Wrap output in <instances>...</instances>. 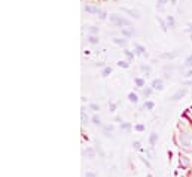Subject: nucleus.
Segmentation results:
<instances>
[{"mask_svg":"<svg viewBox=\"0 0 192 177\" xmlns=\"http://www.w3.org/2000/svg\"><path fill=\"white\" fill-rule=\"evenodd\" d=\"M110 21L113 22V24H116V25H131V22L128 21V19H125V18H121V17H118V15H110Z\"/></svg>","mask_w":192,"mask_h":177,"instance_id":"f257e3e1","label":"nucleus"},{"mask_svg":"<svg viewBox=\"0 0 192 177\" xmlns=\"http://www.w3.org/2000/svg\"><path fill=\"white\" fill-rule=\"evenodd\" d=\"M186 92H188V91L185 90V88H183V90L180 88V90H177V91H176V92H174V94L171 95V100H173V101H177V100H180V98H183V97L186 95Z\"/></svg>","mask_w":192,"mask_h":177,"instance_id":"f03ea898","label":"nucleus"},{"mask_svg":"<svg viewBox=\"0 0 192 177\" xmlns=\"http://www.w3.org/2000/svg\"><path fill=\"white\" fill-rule=\"evenodd\" d=\"M179 54H180V49H176V51H173V52H164V54H161L159 57L161 58H164V60H171V58H176Z\"/></svg>","mask_w":192,"mask_h":177,"instance_id":"7ed1b4c3","label":"nucleus"},{"mask_svg":"<svg viewBox=\"0 0 192 177\" xmlns=\"http://www.w3.org/2000/svg\"><path fill=\"white\" fill-rule=\"evenodd\" d=\"M152 88L153 90H158V91H161L162 88H164V83H162V81L161 79H155L152 82Z\"/></svg>","mask_w":192,"mask_h":177,"instance_id":"20e7f679","label":"nucleus"},{"mask_svg":"<svg viewBox=\"0 0 192 177\" xmlns=\"http://www.w3.org/2000/svg\"><path fill=\"white\" fill-rule=\"evenodd\" d=\"M180 140H182V144H183V146H185L186 149H189V146H191V142H189V138L186 137V134H182Z\"/></svg>","mask_w":192,"mask_h":177,"instance_id":"39448f33","label":"nucleus"},{"mask_svg":"<svg viewBox=\"0 0 192 177\" xmlns=\"http://www.w3.org/2000/svg\"><path fill=\"white\" fill-rule=\"evenodd\" d=\"M85 10H86V12H91V14H100V12H101L98 8H93V6H86Z\"/></svg>","mask_w":192,"mask_h":177,"instance_id":"423d86ee","label":"nucleus"},{"mask_svg":"<svg viewBox=\"0 0 192 177\" xmlns=\"http://www.w3.org/2000/svg\"><path fill=\"white\" fill-rule=\"evenodd\" d=\"M122 10H124V12H128V14H130L131 17H134V18H137V19L140 18V15L137 14V12H134V10H131V9H127V8H124Z\"/></svg>","mask_w":192,"mask_h":177,"instance_id":"0eeeda50","label":"nucleus"},{"mask_svg":"<svg viewBox=\"0 0 192 177\" xmlns=\"http://www.w3.org/2000/svg\"><path fill=\"white\" fill-rule=\"evenodd\" d=\"M128 100H130L131 103H137V101H138V98H137V95H136L134 92H130V94H128Z\"/></svg>","mask_w":192,"mask_h":177,"instance_id":"6e6552de","label":"nucleus"},{"mask_svg":"<svg viewBox=\"0 0 192 177\" xmlns=\"http://www.w3.org/2000/svg\"><path fill=\"white\" fill-rule=\"evenodd\" d=\"M157 138H158V134H155V133H152V134H150V138H149V142H150V144H152V146L157 143Z\"/></svg>","mask_w":192,"mask_h":177,"instance_id":"1a4fd4ad","label":"nucleus"},{"mask_svg":"<svg viewBox=\"0 0 192 177\" xmlns=\"http://www.w3.org/2000/svg\"><path fill=\"white\" fill-rule=\"evenodd\" d=\"M153 107H155V103H153V101H146V103H145V109L152 110Z\"/></svg>","mask_w":192,"mask_h":177,"instance_id":"9d476101","label":"nucleus"},{"mask_svg":"<svg viewBox=\"0 0 192 177\" xmlns=\"http://www.w3.org/2000/svg\"><path fill=\"white\" fill-rule=\"evenodd\" d=\"M185 67H192V55H189L185 61Z\"/></svg>","mask_w":192,"mask_h":177,"instance_id":"9b49d317","label":"nucleus"},{"mask_svg":"<svg viewBox=\"0 0 192 177\" xmlns=\"http://www.w3.org/2000/svg\"><path fill=\"white\" fill-rule=\"evenodd\" d=\"M85 153H86L89 158H94V156H95V152H94V149H86V152H85Z\"/></svg>","mask_w":192,"mask_h":177,"instance_id":"f8f14e48","label":"nucleus"},{"mask_svg":"<svg viewBox=\"0 0 192 177\" xmlns=\"http://www.w3.org/2000/svg\"><path fill=\"white\" fill-rule=\"evenodd\" d=\"M113 42L116 43V45H125V39H119V37H115Z\"/></svg>","mask_w":192,"mask_h":177,"instance_id":"ddd939ff","label":"nucleus"},{"mask_svg":"<svg viewBox=\"0 0 192 177\" xmlns=\"http://www.w3.org/2000/svg\"><path fill=\"white\" fill-rule=\"evenodd\" d=\"M136 49H137V52H138V54H142V55L146 52V49H145L143 46H140V45H136Z\"/></svg>","mask_w":192,"mask_h":177,"instance_id":"4468645a","label":"nucleus"},{"mask_svg":"<svg viewBox=\"0 0 192 177\" xmlns=\"http://www.w3.org/2000/svg\"><path fill=\"white\" fill-rule=\"evenodd\" d=\"M93 124H94V125H100V124H101L98 115H94V116H93Z\"/></svg>","mask_w":192,"mask_h":177,"instance_id":"2eb2a0df","label":"nucleus"},{"mask_svg":"<svg viewBox=\"0 0 192 177\" xmlns=\"http://www.w3.org/2000/svg\"><path fill=\"white\" fill-rule=\"evenodd\" d=\"M118 66H119V67H122V69H127L130 64H128L127 61H118Z\"/></svg>","mask_w":192,"mask_h":177,"instance_id":"dca6fc26","label":"nucleus"},{"mask_svg":"<svg viewBox=\"0 0 192 177\" xmlns=\"http://www.w3.org/2000/svg\"><path fill=\"white\" fill-rule=\"evenodd\" d=\"M110 71H112V69H110V67H104V70H103V73H101V74H103L104 78H106V76H109V74H110Z\"/></svg>","mask_w":192,"mask_h":177,"instance_id":"f3484780","label":"nucleus"},{"mask_svg":"<svg viewBox=\"0 0 192 177\" xmlns=\"http://www.w3.org/2000/svg\"><path fill=\"white\" fill-rule=\"evenodd\" d=\"M89 42H91V43H98V37L97 36H89Z\"/></svg>","mask_w":192,"mask_h":177,"instance_id":"a211bd4d","label":"nucleus"},{"mask_svg":"<svg viewBox=\"0 0 192 177\" xmlns=\"http://www.w3.org/2000/svg\"><path fill=\"white\" fill-rule=\"evenodd\" d=\"M167 22H168V25H170L171 28L174 27V18H173V17H168V18H167Z\"/></svg>","mask_w":192,"mask_h":177,"instance_id":"6ab92c4d","label":"nucleus"},{"mask_svg":"<svg viewBox=\"0 0 192 177\" xmlns=\"http://www.w3.org/2000/svg\"><path fill=\"white\" fill-rule=\"evenodd\" d=\"M157 19H158V21H159V24H161V28H162L164 31L167 30V25H165V22H164V21H162L161 18H158V17H157Z\"/></svg>","mask_w":192,"mask_h":177,"instance_id":"aec40b11","label":"nucleus"},{"mask_svg":"<svg viewBox=\"0 0 192 177\" xmlns=\"http://www.w3.org/2000/svg\"><path fill=\"white\" fill-rule=\"evenodd\" d=\"M180 164H182V165H183V167H188V164H189V161H188V159H186V158L183 156V158H180Z\"/></svg>","mask_w":192,"mask_h":177,"instance_id":"412c9836","label":"nucleus"},{"mask_svg":"<svg viewBox=\"0 0 192 177\" xmlns=\"http://www.w3.org/2000/svg\"><path fill=\"white\" fill-rule=\"evenodd\" d=\"M81 116H82V124H88V116L85 115V112L81 113Z\"/></svg>","mask_w":192,"mask_h":177,"instance_id":"4be33fe9","label":"nucleus"},{"mask_svg":"<svg viewBox=\"0 0 192 177\" xmlns=\"http://www.w3.org/2000/svg\"><path fill=\"white\" fill-rule=\"evenodd\" d=\"M136 85L137 86H143L145 85V81L143 79H136Z\"/></svg>","mask_w":192,"mask_h":177,"instance_id":"5701e85b","label":"nucleus"},{"mask_svg":"<svg viewBox=\"0 0 192 177\" xmlns=\"http://www.w3.org/2000/svg\"><path fill=\"white\" fill-rule=\"evenodd\" d=\"M89 31H91L93 36H94L95 33H98V27H94V25H93V27H89Z\"/></svg>","mask_w":192,"mask_h":177,"instance_id":"b1692460","label":"nucleus"},{"mask_svg":"<svg viewBox=\"0 0 192 177\" xmlns=\"http://www.w3.org/2000/svg\"><path fill=\"white\" fill-rule=\"evenodd\" d=\"M98 15H100V19H106V17H107V14H106V12H103V10H101Z\"/></svg>","mask_w":192,"mask_h":177,"instance_id":"393cba45","label":"nucleus"},{"mask_svg":"<svg viewBox=\"0 0 192 177\" xmlns=\"http://www.w3.org/2000/svg\"><path fill=\"white\" fill-rule=\"evenodd\" d=\"M142 71H146V73H150V67H149V66H142Z\"/></svg>","mask_w":192,"mask_h":177,"instance_id":"a878e982","label":"nucleus"},{"mask_svg":"<svg viewBox=\"0 0 192 177\" xmlns=\"http://www.w3.org/2000/svg\"><path fill=\"white\" fill-rule=\"evenodd\" d=\"M125 55L128 57V60H133V54L130 52V51H125Z\"/></svg>","mask_w":192,"mask_h":177,"instance_id":"bb28decb","label":"nucleus"},{"mask_svg":"<svg viewBox=\"0 0 192 177\" xmlns=\"http://www.w3.org/2000/svg\"><path fill=\"white\" fill-rule=\"evenodd\" d=\"M89 107H91L93 110H95V112H97V110H100V107H98L97 104H89Z\"/></svg>","mask_w":192,"mask_h":177,"instance_id":"cd10ccee","label":"nucleus"},{"mask_svg":"<svg viewBox=\"0 0 192 177\" xmlns=\"http://www.w3.org/2000/svg\"><path fill=\"white\" fill-rule=\"evenodd\" d=\"M122 128H124V130H130L131 125H130V124H122Z\"/></svg>","mask_w":192,"mask_h":177,"instance_id":"c85d7f7f","label":"nucleus"},{"mask_svg":"<svg viewBox=\"0 0 192 177\" xmlns=\"http://www.w3.org/2000/svg\"><path fill=\"white\" fill-rule=\"evenodd\" d=\"M165 2H167V0H158V6L161 8V6H164L165 5Z\"/></svg>","mask_w":192,"mask_h":177,"instance_id":"c756f323","label":"nucleus"},{"mask_svg":"<svg viewBox=\"0 0 192 177\" xmlns=\"http://www.w3.org/2000/svg\"><path fill=\"white\" fill-rule=\"evenodd\" d=\"M136 130H137V131H143V130H145V126H143V125H137V126H136Z\"/></svg>","mask_w":192,"mask_h":177,"instance_id":"7c9ffc66","label":"nucleus"},{"mask_svg":"<svg viewBox=\"0 0 192 177\" xmlns=\"http://www.w3.org/2000/svg\"><path fill=\"white\" fill-rule=\"evenodd\" d=\"M122 34H125V36H131V31H130V30H122Z\"/></svg>","mask_w":192,"mask_h":177,"instance_id":"2f4dec72","label":"nucleus"},{"mask_svg":"<svg viewBox=\"0 0 192 177\" xmlns=\"http://www.w3.org/2000/svg\"><path fill=\"white\" fill-rule=\"evenodd\" d=\"M112 130H113V128H112L110 125H106V126H104V131H106V133H107V131H112Z\"/></svg>","mask_w":192,"mask_h":177,"instance_id":"473e14b6","label":"nucleus"},{"mask_svg":"<svg viewBox=\"0 0 192 177\" xmlns=\"http://www.w3.org/2000/svg\"><path fill=\"white\" fill-rule=\"evenodd\" d=\"M85 177H95V174L89 171V173H86V174H85Z\"/></svg>","mask_w":192,"mask_h":177,"instance_id":"72a5a7b5","label":"nucleus"},{"mask_svg":"<svg viewBox=\"0 0 192 177\" xmlns=\"http://www.w3.org/2000/svg\"><path fill=\"white\" fill-rule=\"evenodd\" d=\"M150 92H152V90H145V91H143L145 95H150Z\"/></svg>","mask_w":192,"mask_h":177,"instance_id":"f704fd0d","label":"nucleus"},{"mask_svg":"<svg viewBox=\"0 0 192 177\" xmlns=\"http://www.w3.org/2000/svg\"><path fill=\"white\" fill-rule=\"evenodd\" d=\"M134 147H137V149H140V143H138V142H136V143H134Z\"/></svg>","mask_w":192,"mask_h":177,"instance_id":"c9c22d12","label":"nucleus"},{"mask_svg":"<svg viewBox=\"0 0 192 177\" xmlns=\"http://www.w3.org/2000/svg\"><path fill=\"white\" fill-rule=\"evenodd\" d=\"M176 2H177V0H171V3H173V5H176Z\"/></svg>","mask_w":192,"mask_h":177,"instance_id":"e433bc0d","label":"nucleus"},{"mask_svg":"<svg viewBox=\"0 0 192 177\" xmlns=\"http://www.w3.org/2000/svg\"><path fill=\"white\" fill-rule=\"evenodd\" d=\"M186 83H192V81H191V82H186Z\"/></svg>","mask_w":192,"mask_h":177,"instance_id":"4c0bfd02","label":"nucleus"},{"mask_svg":"<svg viewBox=\"0 0 192 177\" xmlns=\"http://www.w3.org/2000/svg\"><path fill=\"white\" fill-rule=\"evenodd\" d=\"M191 39H192V33H191Z\"/></svg>","mask_w":192,"mask_h":177,"instance_id":"58836bf2","label":"nucleus"},{"mask_svg":"<svg viewBox=\"0 0 192 177\" xmlns=\"http://www.w3.org/2000/svg\"><path fill=\"white\" fill-rule=\"evenodd\" d=\"M191 177H192V176H191Z\"/></svg>","mask_w":192,"mask_h":177,"instance_id":"ea45409f","label":"nucleus"}]
</instances>
